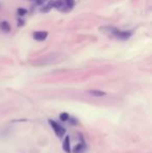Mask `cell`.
I'll list each match as a JSON object with an SVG mask.
<instances>
[{"mask_svg":"<svg viewBox=\"0 0 152 153\" xmlns=\"http://www.w3.org/2000/svg\"><path fill=\"white\" fill-rule=\"evenodd\" d=\"M103 29H105L107 31H104L105 34H108L109 36H115V38L122 40V41H125V40H128L131 36H132V31L130 30H120V29L116 28V27L113 26H107V27H103Z\"/></svg>","mask_w":152,"mask_h":153,"instance_id":"cell-1","label":"cell"},{"mask_svg":"<svg viewBox=\"0 0 152 153\" xmlns=\"http://www.w3.org/2000/svg\"><path fill=\"white\" fill-rule=\"evenodd\" d=\"M75 6V0H54V7L63 13H69Z\"/></svg>","mask_w":152,"mask_h":153,"instance_id":"cell-2","label":"cell"},{"mask_svg":"<svg viewBox=\"0 0 152 153\" xmlns=\"http://www.w3.org/2000/svg\"><path fill=\"white\" fill-rule=\"evenodd\" d=\"M48 122H49L50 126L52 127V129L54 130L55 134H56L58 138L65 135V133H66V129H65L64 127H62L58 123H56L55 121H53V120H49Z\"/></svg>","mask_w":152,"mask_h":153,"instance_id":"cell-3","label":"cell"},{"mask_svg":"<svg viewBox=\"0 0 152 153\" xmlns=\"http://www.w3.org/2000/svg\"><path fill=\"white\" fill-rule=\"evenodd\" d=\"M32 36H33V39H34V40H37V41L42 42V41H45L46 39H47L48 32H47V31H43V30L36 31V32H33Z\"/></svg>","mask_w":152,"mask_h":153,"instance_id":"cell-4","label":"cell"},{"mask_svg":"<svg viewBox=\"0 0 152 153\" xmlns=\"http://www.w3.org/2000/svg\"><path fill=\"white\" fill-rule=\"evenodd\" d=\"M86 148H87L86 143H84L83 141H81V143L77 144V145L74 147L73 153H83L84 151H86Z\"/></svg>","mask_w":152,"mask_h":153,"instance_id":"cell-5","label":"cell"},{"mask_svg":"<svg viewBox=\"0 0 152 153\" xmlns=\"http://www.w3.org/2000/svg\"><path fill=\"white\" fill-rule=\"evenodd\" d=\"M63 149L66 153H71V147H70V138L68 135L65 136L63 142Z\"/></svg>","mask_w":152,"mask_h":153,"instance_id":"cell-6","label":"cell"},{"mask_svg":"<svg viewBox=\"0 0 152 153\" xmlns=\"http://www.w3.org/2000/svg\"><path fill=\"white\" fill-rule=\"evenodd\" d=\"M54 7V0L53 1H49L47 4H45L44 6L40 7V12L41 13H48L49 11H51Z\"/></svg>","mask_w":152,"mask_h":153,"instance_id":"cell-7","label":"cell"},{"mask_svg":"<svg viewBox=\"0 0 152 153\" xmlns=\"http://www.w3.org/2000/svg\"><path fill=\"white\" fill-rule=\"evenodd\" d=\"M0 28H1L2 31H4V32H10L11 25L7 21H2V22H0Z\"/></svg>","mask_w":152,"mask_h":153,"instance_id":"cell-8","label":"cell"},{"mask_svg":"<svg viewBox=\"0 0 152 153\" xmlns=\"http://www.w3.org/2000/svg\"><path fill=\"white\" fill-rule=\"evenodd\" d=\"M89 94L92 96H95V97H102V96L106 95L105 92L100 91V90H90V91H89Z\"/></svg>","mask_w":152,"mask_h":153,"instance_id":"cell-9","label":"cell"},{"mask_svg":"<svg viewBox=\"0 0 152 153\" xmlns=\"http://www.w3.org/2000/svg\"><path fill=\"white\" fill-rule=\"evenodd\" d=\"M17 14H18L19 17H24V16L27 14V11L25 10V8H23V7H19V8L17 10Z\"/></svg>","mask_w":152,"mask_h":153,"instance_id":"cell-10","label":"cell"},{"mask_svg":"<svg viewBox=\"0 0 152 153\" xmlns=\"http://www.w3.org/2000/svg\"><path fill=\"white\" fill-rule=\"evenodd\" d=\"M69 118H70V116L67 114V112H62L60 115V119L62 120L63 122H66V121H68L69 120Z\"/></svg>","mask_w":152,"mask_h":153,"instance_id":"cell-11","label":"cell"},{"mask_svg":"<svg viewBox=\"0 0 152 153\" xmlns=\"http://www.w3.org/2000/svg\"><path fill=\"white\" fill-rule=\"evenodd\" d=\"M31 1H33L37 5H43L47 0H31Z\"/></svg>","mask_w":152,"mask_h":153,"instance_id":"cell-12","label":"cell"},{"mask_svg":"<svg viewBox=\"0 0 152 153\" xmlns=\"http://www.w3.org/2000/svg\"><path fill=\"white\" fill-rule=\"evenodd\" d=\"M68 121H69V123L71 125H77V119H75V118H69V120H68Z\"/></svg>","mask_w":152,"mask_h":153,"instance_id":"cell-13","label":"cell"},{"mask_svg":"<svg viewBox=\"0 0 152 153\" xmlns=\"http://www.w3.org/2000/svg\"><path fill=\"white\" fill-rule=\"evenodd\" d=\"M24 24H25V21H24V20H22V19H19V20H18V26H19V27L23 26Z\"/></svg>","mask_w":152,"mask_h":153,"instance_id":"cell-14","label":"cell"}]
</instances>
